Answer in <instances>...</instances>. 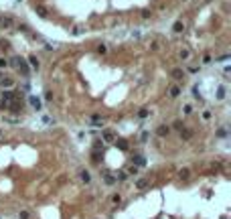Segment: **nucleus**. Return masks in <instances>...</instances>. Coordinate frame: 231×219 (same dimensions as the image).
<instances>
[{
  "mask_svg": "<svg viewBox=\"0 0 231 219\" xmlns=\"http://www.w3.org/2000/svg\"><path fill=\"white\" fill-rule=\"evenodd\" d=\"M102 142H104V144H114L116 142V132L110 130V128H104V130H102Z\"/></svg>",
  "mask_w": 231,
  "mask_h": 219,
  "instance_id": "f257e3e1",
  "label": "nucleus"
},
{
  "mask_svg": "<svg viewBox=\"0 0 231 219\" xmlns=\"http://www.w3.org/2000/svg\"><path fill=\"white\" fill-rule=\"evenodd\" d=\"M87 122H89L91 126H95V128H102L105 124V118L102 114H91V116H87Z\"/></svg>",
  "mask_w": 231,
  "mask_h": 219,
  "instance_id": "f03ea898",
  "label": "nucleus"
},
{
  "mask_svg": "<svg viewBox=\"0 0 231 219\" xmlns=\"http://www.w3.org/2000/svg\"><path fill=\"white\" fill-rule=\"evenodd\" d=\"M170 77H173L176 83H178V81H185L186 71L183 69V67H173V69H170Z\"/></svg>",
  "mask_w": 231,
  "mask_h": 219,
  "instance_id": "7ed1b4c3",
  "label": "nucleus"
},
{
  "mask_svg": "<svg viewBox=\"0 0 231 219\" xmlns=\"http://www.w3.org/2000/svg\"><path fill=\"white\" fill-rule=\"evenodd\" d=\"M170 134V126H166V124H158V128H156V136L158 138H166Z\"/></svg>",
  "mask_w": 231,
  "mask_h": 219,
  "instance_id": "20e7f679",
  "label": "nucleus"
},
{
  "mask_svg": "<svg viewBox=\"0 0 231 219\" xmlns=\"http://www.w3.org/2000/svg\"><path fill=\"white\" fill-rule=\"evenodd\" d=\"M16 85V81L12 79V77H0V87L2 89H12Z\"/></svg>",
  "mask_w": 231,
  "mask_h": 219,
  "instance_id": "39448f33",
  "label": "nucleus"
},
{
  "mask_svg": "<svg viewBox=\"0 0 231 219\" xmlns=\"http://www.w3.org/2000/svg\"><path fill=\"white\" fill-rule=\"evenodd\" d=\"M181 93H183V87H181L178 83H174V85H170V87H168V97H173V100H176Z\"/></svg>",
  "mask_w": 231,
  "mask_h": 219,
  "instance_id": "423d86ee",
  "label": "nucleus"
},
{
  "mask_svg": "<svg viewBox=\"0 0 231 219\" xmlns=\"http://www.w3.org/2000/svg\"><path fill=\"white\" fill-rule=\"evenodd\" d=\"M16 69L23 73V77H29V75H31V67H29V63H26L24 59L20 61V63H18V65H16Z\"/></svg>",
  "mask_w": 231,
  "mask_h": 219,
  "instance_id": "0eeeda50",
  "label": "nucleus"
},
{
  "mask_svg": "<svg viewBox=\"0 0 231 219\" xmlns=\"http://www.w3.org/2000/svg\"><path fill=\"white\" fill-rule=\"evenodd\" d=\"M26 63H29V67H31L33 71H39V69H41V61H39V57H37V55H31Z\"/></svg>",
  "mask_w": 231,
  "mask_h": 219,
  "instance_id": "6e6552de",
  "label": "nucleus"
},
{
  "mask_svg": "<svg viewBox=\"0 0 231 219\" xmlns=\"http://www.w3.org/2000/svg\"><path fill=\"white\" fill-rule=\"evenodd\" d=\"M29 104L33 105V110H37V112L43 110V104H41V100H39L37 95H29Z\"/></svg>",
  "mask_w": 231,
  "mask_h": 219,
  "instance_id": "1a4fd4ad",
  "label": "nucleus"
},
{
  "mask_svg": "<svg viewBox=\"0 0 231 219\" xmlns=\"http://www.w3.org/2000/svg\"><path fill=\"white\" fill-rule=\"evenodd\" d=\"M79 181H81V183H85V185H89V183H91V173H89V171H85V168H81V171H79Z\"/></svg>",
  "mask_w": 231,
  "mask_h": 219,
  "instance_id": "9d476101",
  "label": "nucleus"
},
{
  "mask_svg": "<svg viewBox=\"0 0 231 219\" xmlns=\"http://www.w3.org/2000/svg\"><path fill=\"white\" fill-rule=\"evenodd\" d=\"M132 164H136V166H146V158L142 156V154H136V156H132Z\"/></svg>",
  "mask_w": 231,
  "mask_h": 219,
  "instance_id": "9b49d317",
  "label": "nucleus"
},
{
  "mask_svg": "<svg viewBox=\"0 0 231 219\" xmlns=\"http://www.w3.org/2000/svg\"><path fill=\"white\" fill-rule=\"evenodd\" d=\"M148 185H150V181H148V179H144V177H142V179H136V183H134V187H136V189H138V191H142V189H146V187H148Z\"/></svg>",
  "mask_w": 231,
  "mask_h": 219,
  "instance_id": "f8f14e48",
  "label": "nucleus"
},
{
  "mask_svg": "<svg viewBox=\"0 0 231 219\" xmlns=\"http://www.w3.org/2000/svg\"><path fill=\"white\" fill-rule=\"evenodd\" d=\"M191 57H193L191 49H181V53H178V59H181V61H191Z\"/></svg>",
  "mask_w": 231,
  "mask_h": 219,
  "instance_id": "ddd939ff",
  "label": "nucleus"
},
{
  "mask_svg": "<svg viewBox=\"0 0 231 219\" xmlns=\"http://www.w3.org/2000/svg\"><path fill=\"white\" fill-rule=\"evenodd\" d=\"M191 173H193V171H191L189 166H185V168L178 171V179H181V181H186V179H191Z\"/></svg>",
  "mask_w": 231,
  "mask_h": 219,
  "instance_id": "4468645a",
  "label": "nucleus"
},
{
  "mask_svg": "<svg viewBox=\"0 0 231 219\" xmlns=\"http://www.w3.org/2000/svg\"><path fill=\"white\" fill-rule=\"evenodd\" d=\"M104 183H105V185H116L118 181H116V177H114L112 173H105V174H104Z\"/></svg>",
  "mask_w": 231,
  "mask_h": 219,
  "instance_id": "2eb2a0df",
  "label": "nucleus"
},
{
  "mask_svg": "<svg viewBox=\"0 0 231 219\" xmlns=\"http://www.w3.org/2000/svg\"><path fill=\"white\" fill-rule=\"evenodd\" d=\"M138 171H140V168L136 166V164H130V166L126 168V174H128V177H130V174H132V177H136V174H138Z\"/></svg>",
  "mask_w": 231,
  "mask_h": 219,
  "instance_id": "dca6fc26",
  "label": "nucleus"
},
{
  "mask_svg": "<svg viewBox=\"0 0 231 219\" xmlns=\"http://www.w3.org/2000/svg\"><path fill=\"white\" fill-rule=\"evenodd\" d=\"M173 31H174V33H183V31H185V23L176 21V23L173 24Z\"/></svg>",
  "mask_w": 231,
  "mask_h": 219,
  "instance_id": "f3484780",
  "label": "nucleus"
},
{
  "mask_svg": "<svg viewBox=\"0 0 231 219\" xmlns=\"http://www.w3.org/2000/svg\"><path fill=\"white\" fill-rule=\"evenodd\" d=\"M150 114H152V112L148 110V108H142V110L138 112V118H140V120H144V118H148Z\"/></svg>",
  "mask_w": 231,
  "mask_h": 219,
  "instance_id": "a211bd4d",
  "label": "nucleus"
},
{
  "mask_svg": "<svg viewBox=\"0 0 231 219\" xmlns=\"http://www.w3.org/2000/svg\"><path fill=\"white\" fill-rule=\"evenodd\" d=\"M114 177H116V181H120V183H122V181H126V179H128L126 171H120V173H116Z\"/></svg>",
  "mask_w": 231,
  "mask_h": 219,
  "instance_id": "6ab92c4d",
  "label": "nucleus"
},
{
  "mask_svg": "<svg viewBox=\"0 0 231 219\" xmlns=\"http://www.w3.org/2000/svg\"><path fill=\"white\" fill-rule=\"evenodd\" d=\"M12 24H14V21L8 18V16H6V18H0V26H12Z\"/></svg>",
  "mask_w": 231,
  "mask_h": 219,
  "instance_id": "aec40b11",
  "label": "nucleus"
},
{
  "mask_svg": "<svg viewBox=\"0 0 231 219\" xmlns=\"http://www.w3.org/2000/svg\"><path fill=\"white\" fill-rule=\"evenodd\" d=\"M99 158H102V150H93V152H91V160L93 162H99Z\"/></svg>",
  "mask_w": 231,
  "mask_h": 219,
  "instance_id": "412c9836",
  "label": "nucleus"
},
{
  "mask_svg": "<svg viewBox=\"0 0 231 219\" xmlns=\"http://www.w3.org/2000/svg\"><path fill=\"white\" fill-rule=\"evenodd\" d=\"M112 203H114V205H120V203H122V195H120V193H114V195H112Z\"/></svg>",
  "mask_w": 231,
  "mask_h": 219,
  "instance_id": "4be33fe9",
  "label": "nucleus"
},
{
  "mask_svg": "<svg viewBox=\"0 0 231 219\" xmlns=\"http://www.w3.org/2000/svg\"><path fill=\"white\" fill-rule=\"evenodd\" d=\"M173 128H174V130H181V132H183V130H185V124H183L181 120H176V122L173 124Z\"/></svg>",
  "mask_w": 231,
  "mask_h": 219,
  "instance_id": "5701e85b",
  "label": "nucleus"
},
{
  "mask_svg": "<svg viewBox=\"0 0 231 219\" xmlns=\"http://www.w3.org/2000/svg\"><path fill=\"white\" fill-rule=\"evenodd\" d=\"M183 114H185V116H191V114H193V105L186 104L185 108H183Z\"/></svg>",
  "mask_w": 231,
  "mask_h": 219,
  "instance_id": "b1692460",
  "label": "nucleus"
},
{
  "mask_svg": "<svg viewBox=\"0 0 231 219\" xmlns=\"http://www.w3.org/2000/svg\"><path fill=\"white\" fill-rule=\"evenodd\" d=\"M18 219H31V213H29L26 209H23V211L18 213Z\"/></svg>",
  "mask_w": 231,
  "mask_h": 219,
  "instance_id": "393cba45",
  "label": "nucleus"
},
{
  "mask_svg": "<svg viewBox=\"0 0 231 219\" xmlns=\"http://www.w3.org/2000/svg\"><path fill=\"white\" fill-rule=\"evenodd\" d=\"M6 67H8V59H6V57H0V71L6 69Z\"/></svg>",
  "mask_w": 231,
  "mask_h": 219,
  "instance_id": "a878e982",
  "label": "nucleus"
},
{
  "mask_svg": "<svg viewBox=\"0 0 231 219\" xmlns=\"http://www.w3.org/2000/svg\"><path fill=\"white\" fill-rule=\"evenodd\" d=\"M93 150H104V142H102V140H95V144H93Z\"/></svg>",
  "mask_w": 231,
  "mask_h": 219,
  "instance_id": "bb28decb",
  "label": "nucleus"
},
{
  "mask_svg": "<svg viewBox=\"0 0 231 219\" xmlns=\"http://www.w3.org/2000/svg\"><path fill=\"white\" fill-rule=\"evenodd\" d=\"M223 97H225V87L221 85V87H219V92H217V100H223Z\"/></svg>",
  "mask_w": 231,
  "mask_h": 219,
  "instance_id": "cd10ccee",
  "label": "nucleus"
},
{
  "mask_svg": "<svg viewBox=\"0 0 231 219\" xmlns=\"http://www.w3.org/2000/svg\"><path fill=\"white\" fill-rule=\"evenodd\" d=\"M148 138H150V132H142V136H140V142H146Z\"/></svg>",
  "mask_w": 231,
  "mask_h": 219,
  "instance_id": "c85d7f7f",
  "label": "nucleus"
},
{
  "mask_svg": "<svg viewBox=\"0 0 231 219\" xmlns=\"http://www.w3.org/2000/svg\"><path fill=\"white\" fill-rule=\"evenodd\" d=\"M97 53H99V55L107 53V47H105V45H99V47H97Z\"/></svg>",
  "mask_w": 231,
  "mask_h": 219,
  "instance_id": "c756f323",
  "label": "nucleus"
},
{
  "mask_svg": "<svg viewBox=\"0 0 231 219\" xmlns=\"http://www.w3.org/2000/svg\"><path fill=\"white\" fill-rule=\"evenodd\" d=\"M37 12H39L41 16H47V10H45V8H43V6H39V8H37Z\"/></svg>",
  "mask_w": 231,
  "mask_h": 219,
  "instance_id": "7c9ffc66",
  "label": "nucleus"
},
{
  "mask_svg": "<svg viewBox=\"0 0 231 219\" xmlns=\"http://www.w3.org/2000/svg\"><path fill=\"white\" fill-rule=\"evenodd\" d=\"M209 63H211V55H205L203 57V65H209Z\"/></svg>",
  "mask_w": 231,
  "mask_h": 219,
  "instance_id": "2f4dec72",
  "label": "nucleus"
},
{
  "mask_svg": "<svg viewBox=\"0 0 231 219\" xmlns=\"http://www.w3.org/2000/svg\"><path fill=\"white\" fill-rule=\"evenodd\" d=\"M203 120H211V112L205 110V112H203Z\"/></svg>",
  "mask_w": 231,
  "mask_h": 219,
  "instance_id": "473e14b6",
  "label": "nucleus"
},
{
  "mask_svg": "<svg viewBox=\"0 0 231 219\" xmlns=\"http://www.w3.org/2000/svg\"><path fill=\"white\" fill-rule=\"evenodd\" d=\"M193 97H199V87L193 85Z\"/></svg>",
  "mask_w": 231,
  "mask_h": 219,
  "instance_id": "72a5a7b5",
  "label": "nucleus"
},
{
  "mask_svg": "<svg viewBox=\"0 0 231 219\" xmlns=\"http://www.w3.org/2000/svg\"><path fill=\"white\" fill-rule=\"evenodd\" d=\"M150 16H152V12H148V10L142 12V18H150Z\"/></svg>",
  "mask_w": 231,
  "mask_h": 219,
  "instance_id": "f704fd0d",
  "label": "nucleus"
},
{
  "mask_svg": "<svg viewBox=\"0 0 231 219\" xmlns=\"http://www.w3.org/2000/svg\"><path fill=\"white\" fill-rule=\"evenodd\" d=\"M51 97H53V93H51V92H45V100H47V102H51Z\"/></svg>",
  "mask_w": 231,
  "mask_h": 219,
  "instance_id": "c9c22d12",
  "label": "nucleus"
},
{
  "mask_svg": "<svg viewBox=\"0 0 231 219\" xmlns=\"http://www.w3.org/2000/svg\"><path fill=\"white\" fill-rule=\"evenodd\" d=\"M6 108H8V104H4V102H2V97H0V110H6Z\"/></svg>",
  "mask_w": 231,
  "mask_h": 219,
  "instance_id": "e433bc0d",
  "label": "nucleus"
},
{
  "mask_svg": "<svg viewBox=\"0 0 231 219\" xmlns=\"http://www.w3.org/2000/svg\"><path fill=\"white\" fill-rule=\"evenodd\" d=\"M189 73H199V67H189Z\"/></svg>",
  "mask_w": 231,
  "mask_h": 219,
  "instance_id": "4c0bfd02",
  "label": "nucleus"
},
{
  "mask_svg": "<svg viewBox=\"0 0 231 219\" xmlns=\"http://www.w3.org/2000/svg\"><path fill=\"white\" fill-rule=\"evenodd\" d=\"M2 136H4V130H2V128H0V140H2Z\"/></svg>",
  "mask_w": 231,
  "mask_h": 219,
  "instance_id": "58836bf2",
  "label": "nucleus"
}]
</instances>
